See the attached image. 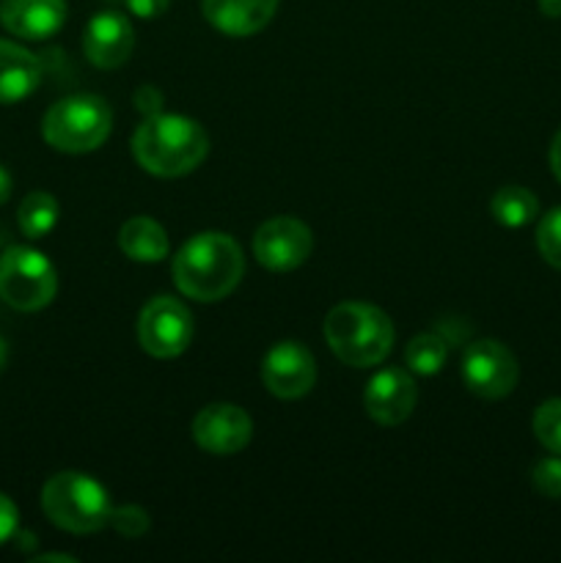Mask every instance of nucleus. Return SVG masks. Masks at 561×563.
Listing matches in <instances>:
<instances>
[{"label": "nucleus", "mask_w": 561, "mask_h": 563, "mask_svg": "<svg viewBox=\"0 0 561 563\" xmlns=\"http://www.w3.org/2000/svg\"><path fill=\"white\" fill-rule=\"evenodd\" d=\"M209 137L198 121L176 113H157L143 119L132 137V154L143 170L163 179H176L204 163Z\"/></svg>", "instance_id": "f03ea898"}, {"label": "nucleus", "mask_w": 561, "mask_h": 563, "mask_svg": "<svg viewBox=\"0 0 561 563\" xmlns=\"http://www.w3.org/2000/svg\"><path fill=\"white\" fill-rule=\"evenodd\" d=\"M193 317L179 300L170 297H154L143 306L141 319H138V341L143 352H148L157 361H170L179 357L190 346Z\"/></svg>", "instance_id": "0eeeda50"}, {"label": "nucleus", "mask_w": 561, "mask_h": 563, "mask_svg": "<svg viewBox=\"0 0 561 563\" xmlns=\"http://www.w3.org/2000/svg\"><path fill=\"white\" fill-rule=\"evenodd\" d=\"M42 82V66L33 53L0 38V104H16Z\"/></svg>", "instance_id": "dca6fc26"}, {"label": "nucleus", "mask_w": 561, "mask_h": 563, "mask_svg": "<svg viewBox=\"0 0 561 563\" xmlns=\"http://www.w3.org/2000/svg\"><path fill=\"white\" fill-rule=\"evenodd\" d=\"M135 108L141 110L143 119H152V115L163 113V97L154 86H141L135 93Z\"/></svg>", "instance_id": "a878e982"}, {"label": "nucleus", "mask_w": 561, "mask_h": 563, "mask_svg": "<svg viewBox=\"0 0 561 563\" xmlns=\"http://www.w3.org/2000/svg\"><path fill=\"white\" fill-rule=\"evenodd\" d=\"M204 16L226 36H253L273 20L278 0H201Z\"/></svg>", "instance_id": "2eb2a0df"}, {"label": "nucleus", "mask_w": 561, "mask_h": 563, "mask_svg": "<svg viewBox=\"0 0 561 563\" xmlns=\"http://www.w3.org/2000/svg\"><path fill=\"white\" fill-rule=\"evenodd\" d=\"M531 482L544 498H561V456L556 454L548 460H539L531 471Z\"/></svg>", "instance_id": "b1692460"}, {"label": "nucleus", "mask_w": 561, "mask_h": 563, "mask_svg": "<svg viewBox=\"0 0 561 563\" xmlns=\"http://www.w3.org/2000/svg\"><path fill=\"white\" fill-rule=\"evenodd\" d=\"M520 368L515 355L501 341H476L462 355V379L468 390L482 399H504L515 390Z\"/></svg>", "instance_id": "6e6552de"}, {"label": "nucleus", "mask_w": 561, "mask_h": 563, "mask_svg": "<svg viewBox=\"0 0 561 563\" xmlns=\"http://www.w3.org/2000/svg\"><path fill=\"white\" fill-rule=\"evenodd\" d=\"M58 201H55L50 192H31L25 196V201L20 203V212H16V220H20V229L28 240H42L58 223Z\"/></svg>", "instance_id": "6ab92c4d"}, {"label": "nucleus", "mask_w": 561, "mask_h": 563, "mask_svg": "<svg viewBox=\"0 0 561 563\" xmlns=\"http://www.w3.org/2000/svg\"><path fill=\"white\" fill-rule=\"evenodd\" d=\"M132 47H135V33L132 22L119 11H99L91 16L82 33V49L86 58L97 69H119L130 60Z\"/></svg>", "instance_id": "ddd939ff"}, {"label": "nucleus", "mask_w": 561, "mask_h": 563, "mask_svg": "<svg viewBox=\"0 0 561 563\" xmlns=\"http://www.w3.org/2000/svg\"><path fill=\"white\" fill-rule=\"evenodd\" d=\"M534 434L550 454L561 456V399L539 405L537 416H534Z\"/></svg>", "instance_id": "412c9836"}, {"label": "nucleus", "mask_w": 561, "mask_h": 563, "mask_svg": "<svg viewBox=\"0 0 561 563\" xmlns=\"http://www.w3.org/2000/svg\"><path fill=\"white\" fill-rule=\"evenodd\" d=\"M11 198V174L0 165V203H6Z\"/></svg>", "instance_id": "c756f323"}, {"label": "nucleus", "mask_w": 561, "mask_h": 563, "mask_svg": "<svg viewBox=\"0 0 561 563\" xmlns=\"http://www.w3.org/2000/svg\"><path fill=\"white\" fill-rule=\"evenodd\" d=\"M113 126V113L102 97L77 93L55 102L44 113L42 135L55 152L86 154L102 146Z\"/></svg>", "instance_id": "39448f33"}, {"label": "nucleus", "mask_w": 561, "mask_h": 563, "mask_svg": "<svg viewBox=\"0 0 561 563\" xmlns=\"http://www.w3.org/2000/svg\"><path fill=\"white\" fill-rule=\"evenodd\" d=\"M314 236L302 220L273 218L253 234V256L273 273H292L311 256Z\"/></svg>", "instance_id": "1a4fd4ad"}, {"label": "nucleus", "mask_w": 561, "mask_h": 563, "mask_svg": "<svg viewBox=\"0 0 561 563\" xmlns=\"http://www.w3.org/2000/svg\"><path fill=\"white\" fill-rule=\"evenodd\" d=\"M550 168H553L556 179L561 181V130L553 137V143H550Z\"/></svg>", "instance_id": "cd10ccee"}, {"label": "nucleus", "mask_w": 561, "mask_h": 563, "mask_svg": "<svg viewBox=\"0 0 561 563\" xmlns=\"http://www.w3.org/2000/svg\"><path fill=\"white\" fill-rule=\"evenodd\" d=\"M6 361H9V346H6V341L0 339V372L6 368Z\"/></svg>", "instance_id": "2f4dec72"}, {"label": "nucleus", "mask_w": 561, "mask_h": 563, "mask_svg": "<svg viewBox=\"0 0 561 563\" xmlns=\"http://www.w3.org/2000/svg\"><path fill=\"white\" fill-rule=\"evenodd\" d=\"M110 526L121 537L141 539L148 531V526H152V520H148V515L141 506H119V509L110 511Z\"/></svg>", "instance_id": "5701e85b"}, {"label": "nucleus", "mask_w": 561, "mask_h": 563, "mask_svg": "<svg viewBox=\"0 0 561 563\" xmlns=\"http://www.w3.org/2000/svg\"><path fill=\"white\" fill-rule=\"evenodd\" d=\"M245 273L240 245L229 234L204 231L174 256L176 289L198 302H218L237 289Z\"/></svg>", "instance_id": "f257e3e1"}, {"label": "nucleus", "mask_w": 561, "mask_h": 563, "mask_svg": "<svg viewBox=\"0 0 561 563\" xmlns=\"http://www.w3.org/2000/svg\"><path fill=\"white\" fill-rule=\"evenodd\" d=\"M537 247L550 267L561 269V207L550 209L537 229Z\"/></svg>", "instance_id": "4be33fe9"}, {"label": "nucleus", "mask_w": 561, "mask_h": 563, "mask_svg": "<svg viewBox=\"0 0 561 563\" xmlns=\"http://www.w3.org/2000/svg\"><path fill=\"white\" fill-rule=\"evenodd\" d=\"M493 218L498 220L506 229H522V225L531 223L539 214V201L531 190L526 187H501L493 196Z\"/></svg>", "instance_id": "a211bd4d"}, {"label": "nucleus", "mask_w": 561, "mask_h": 563, "mask_svg": "<svg viewBox=\"0 0 561 563\" xmlns=\"http://www.w3.org/2000/svg\"><path fill=\"white\" fill-rule=\"evenodd\" d=\"M66 22V0H0V25L11 36L42 42Z\"/></svg>", "instance_id": "4468645a"}, {"label": "nucleus", "mask_w": 561, "mask_h": 563, "mask_svg": "<svg viewBox=\"0 0 561 563\" xmlns=\"http://www.w3.org/2000/svg\"><path fill=\"white\" fill-rule=\"evenodd\" d=\"M16 526H20V511L11 504V498L0 493V544H6L14 537Z\"/></svg>", "instance_id": "393cba45"}, {"label": "nucleus", "mask_w": 561, "mask_h": 563, "mask_svg": "<svg viewBox=\"0 0 561 563\" xmlns=\"http://www.w3.org/2000/svg\"><path fill=\"white\" fill-rule=\"evenodd\" d=\"M124 3L141 20H157V16H163L168 11L170 0H124Z\"/></svg>", "instance_id": "bb28decb"}, {"label": "nucleus", "mask_w": 561, "mask_h": 563, "mask_svg": "<svg viewBox=\"0 0 561 563\" xmlns=\"http://www.w3.org/2000/svg\"><path fill=\"white\" fill-rule=\"evenodd\" d=\"M58 291V275L44 253L25 245L6 247L0 256V297L16 311H42Z\"/></svg>", "instance_id": "423d86ee"}, {"label": "nucleus", "mask_w": 561, "mask_h": 563, "mask_svg": "<svg viewBox=\"0 0 561 563\" xmlns=\"http://www.w3.org/2000/svg\"><path fill=\"white\" fill-rule=\"evenodd\" d=\"M324 341L341 363L369 368L388 357L394 346V324L377 306L341 302L324 319Z\"/></svg>", "instance_id": "7ed1b4c3"}, {"label": "nucleus", "mask_w": 561, "mask_h": 563, "mask_svg": "<svg viewBox=\"0 0 561 563\" xmlns=\"http://www.w3.org/2000/svg\"><path fill=\"white\" fill-rule=\"evenodd\" d=\"M262 383L278 399H302L317 383L314 355L297 341H280L264 355Z\"/></svg>", "instance_id": "9d476101"}, {"label": "nucleus", "mask_w": 561, "mask_h": 563, "mask_svg": "<svg viewBox=\"0 0 561 563\" xmlns=\"http://www.w3.org/2000/svg\"><path fill=\"white\" fill-rule=\"evenodd\" d=\"M42 509L53 526L69 533H97L110 526V495L88 473L66 471L47 478L42 489Z\"/></svg>", "instance_id": "20e7f679"}, {"label": "nucleus", "mask_w": 561, "mask_h": 563, "mask_svg": "<svg viewBox=\"0 0 561 563\" xmlns=\"http://www.w3.org/2000/svg\"><path fill=\"white\" fill-rule=\"evenodd\" d=\"M251 416L237 405H209L193 418V440L215 456L240 454L251 443Z\"/></svg>", "instance_id": "9b49d317"}, {"label": "nucleus", "mask_w": 561, "mask_h": 563, "mask_svg": "<svg viewBox=\"0 0 561 563\" xmlns=\"http://www.w3.org/2000/svg\"><path fill=\"white\" fill-rule=\"evenodd\" d=\"M119 247L127 258L141 264H157L168 256V234L152 218H132L121 225Z\"/></svg>", "instance_id": "f3484780"}, {"label": "nucleus", "mask_w": 561, "mask_h": 563, "mask_svg": "<svg viewBox=\"0 0 561 563\" xmlns=\"http://www.w3.org/2000/svg\"><path fill=\"white\" fill-rule=\"evenodd\" d=\"M416 379L405 368H383L374 374L363 390V407L369 418L377 421L380 427H399L416 410Z\"/></svg>", "instance_id": "f8f14e48"}, {"label": "nucleus", "mask_w": 561, "mask_h": 563, "mask_svg": "<svg viewBox=\"0 0 561 563\" xmlns=\"http://www.w3.org/2000/svg\"><path fill=\"white\" fill-rule=\"evenodd\" d=\"M539 11L550 20H559L561 16V0H539Z\"/></svg>", "instance_id": "c85d7f7f"}, {"label": "nucleus", "mask_w": 561, "mask_h": 563, "mask_svg": "<svg viewBox=\"0 0 561 563\" xmlns=\"http://www.w3.org/2000/svg\"><path fill=\"white\" fill-rule=\"evenodd\" d=\"M446 357H449V341L440 333L416 335L405 350L407 366H410L413 374H421V377L438 374L446 366Z\"/></svg>", "instance_id": "aec40b11"}, {"label": "nucleus", "mask_w": 561, "mask_h": 563, "mask_svg": "<svg viewBox=\"0 0 561 563\" xmlns=\"http://www.w3.org/2000/svg\"><path fill=\"white\" fill-rule=\"evenodd\" d=\"M44 561H64V563H75V559H72V555H61V553L36 555V563H44Z\"/></svg>", "instance_id": "7c9ffc66"}]
</instances>
